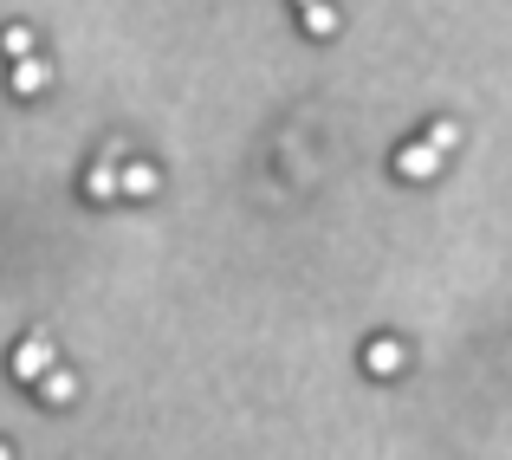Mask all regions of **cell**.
<instances>
[{"label":"cell","mask_w":512,"mask_h":460,"mask_svg":"<svg viewBox=\"0 0 512 460\" xmlns=\"http://www.w3.org/2000/svg\"><path fill=\"white\" fill-rule=\"evenodd\" d=\"M52 363H59V350H52L46 331H33V337H20V344H13V376H20V383H39Z\"/></svg>","instance_id":"1"},{"label":"cell","mask_w":512,"mask_h":460,"mask_svg":"<svg viewBox=\"0 0 512 460\" xmlns=\"http://www.w3.org/2000/svg\"><path fill=\"white\" fill-rule=\"evenodd\" d=\"M441 162H448V156H435L428 143H402V150H396V175H402V182H435Z\"/></svg>","instance_id":"2"},{"label":"cell","mask_w":512,"mask_h":460,"mask_svg":"<svg viewBox=\"0 0 512 460\" xmlns=\"http://www.w3.org/2000/svg\"><path fill=\"white\" fill-rule=\"evenodd\" d=\"M163 188V175H156V162H117V195L124 201H143Z\"/></svg>","instance_id":"3"},{"label":"cell","mask_w":512,"mask_h":460,"mask_svg":"<svg viewBox=\"0 0 512 460\" xmlns=\"http://www.w3.org/2000/svg\"><path fill=\"white\" fill-rule=\"evenodd\" d=\"M117 162H124V156L104 150V156L85 169V195H91V201H124V195H117Z\"/></svg>","instance_id":"4"},{"label":"cell","mask_w":512,"mask_h":460,"mask_svg":"<svg viewBox=\"0 0 512 460\" xmlns=\"http://www.w3.org/2000/svg\"><path fill=\"white\" fill-rule=\"evenodd\" d=\"M363 370H370V376H402V370H409V350H402L396 337H376V344L363 350Z\"/></svg>","instance_id":"5"},{"label":"cell","mask_w":512,"mask_h":460,"mask_svg":"<svg viewBox=\"0 0 512 460\" xmlns=\"http://www.w3.org/2000/svg\"><path fill=\"white\" fill-rule=\"evenodd\" d=\"M46 85H52V65L39 59V52H33V59H20V65H13V98H39Z\"/></svg>","instance_id":"6"},{"label":"cell","mask_w":512,"mask_h":460,"mask_svg":"<svg viewBox=\"0 0 512 460\" xmlns=\"http://www.w3.org/2000/svg\"><path fill=\"white\" fill-rule=\"evenodd\" d=\"M33 389H39V402H52V409H65V402H72V396H78V376H72V370H65V363H52V370H46V376H39V383H33Z\"/></svg>","instance_id":"7"},{"label":"cell","mask_w":512,"mask_h":460,"mask_svg":"<svg viewBox=\"0 0 512 460\" xmlns=\"http://www.w3.org/2000/svg\"><path fill=\"white\" fill-rule=\"evenodd\" d=\"M33 52H39L33 26H7V33H0V59H13V65H20V59H33Z\"/></svg>","instance_id":"8"},{"label":"cell","mask_w":512,"mask_h":460,"mask_svg":"<svg viewBox=\"0 0 512 460\" xmlns=\"http://www.w3.org/2000/svg\"><path fill=\"white\" fill-rule=\"evenodd\" d=\"M299 20H305V33H312V39H331V33H338V7H331V0H318V7H305Z\"/></svg>","instance_id":"9"},{"label":"cell","mask_w":512,"mask_h":460,"mask_svg":"<svg viewBox=\"0 0 512 460\" xmlns=\"http://www.w3.org/2000/svg\"><path fill=\"white\" fill-rule=\"evenodd\" d=\"M428 150H435V156H448V150H461V124H454V117H435V124H428Z\"/></svg>","instance_id":"10"},{"label":"cell","mask_w":512,"mask_h":460,"mask_svg":"<svg viewBox=\"0 0 512 460\" xmlns=\"http://www.w3.org/2000/svg\"><path fill=\"white\" fill-rule=\"evenodd\" d=\"M292 7H299V13H305V7H318V0H292Z\"/></svg>","instance_id":"11"},{"label":"cell","mask_w":512,"mask_h":460,"mask_svg":"<svg viewBox=\"0 0 512 460\" xmlns=\"http://www.w3.org/2000/svg\"><path fill=\"white\" fill-rule=\"evenodd\" d=\"M0 460H13V448H7V441H0Z\"/></svg>","instance_id":"12"}]
</instances>
